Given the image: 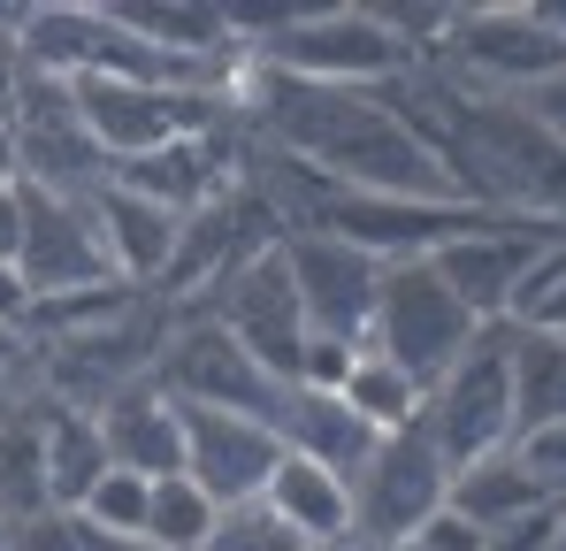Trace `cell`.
I'll return each mask as SVG.
<instances>
[{
	"mask_svg": "<svg viewBox=\"0 0 566 551\" xmlns=\"http://www.w3.org/2000/svg\"><path fill=\"white\" fill-rule=\"evenodd\" d=\"M191 314H207V322H222L253 361L276 375L283 391L298 383V353H306V314H298V291H291V269H283V246L269 253H253L238 276H222Z\"/></svg>",
	"mask_w": 566,
	"mask_h": 551,
	"instance_id": "cell-9",
	"label": "cell"
},
{
	"mask_svg": "<svg viewBox=\"0 0 566 551\" xmlns=\"http://www.w3.org/2000/svg\"><path fill=\"white\" fill-rule=\"evenodd\" d=\"M214 521H222V506L191 482V475H169V482H154V506H146V537L161 551H207L214 537Z\"/></svg>",
	"mask_w": 566,
	"mask_h": 551,
	"instance_id": "cell-24",
	"label": "cell"
},
{
	"mask_svg": "<svg viewBox=\"0 0 566 551\" xmlns=\"http://www.w3.org/2000/svg\"><path fill=\"white\" fill-rule=\"evenodd\" d=\"M15 23H23V8H0V39H15Z\"/></svg>",
	"mask_w": 566,
	"mask_h": 551,
	"instance_id": "cell-38",
	"label": "cell"
},
{
	"mask_svg": "<svg viewBox=\"0 0 566 551\" xmlns=\"http://www.w3.org/2000/svg\"><path fill=\"white\" fill-rule=\"evenodd\" d=\"M513 414H521V437L566 422V337L513 330Z\"/></svg>",
	"mask_w": 566,
	"mask_h": 551,
	"instance_id": "cell-22",
	"label": "cell"
},
{
	"mask_svg": "<svg viewBox=\"0 0 566 551\" xmlns=\"http://www.w3.org/2000/svg\"><path fill=\"white\" fill-rule=\"evenodd\" d=\"M474 322L468 306L452 299V283L429 269V261H398L382 269V299H376V330H368V353H382L390 367H406L421 391H437L452 361L474 345Z\"/></svg>",
	"mask_w": 566,
	"mask_h": 551,
	"instance_id": "cell-5",
	"label": "cell"
},
{
	"mask_svg": "<svg viewBox=\"0 0 566 551\" xmlns=\"http://www.w3.org/2000/svg\"><path fill=\"white\" fill-rule=\"evenodd\" d=\"M115 184H130V191H146L154 207H169L177 222H191L199 207H214L222 191H230V162L214 154V131H199V138H177V146H161V154H146V162H115L107 169Z\"/></svg>",
	"mask_w": 566,
	"mask_h": 551,
	"instance_id": "cell-18",
	"label": "cell"
},
{
	"mask_svg": "<svg viewBox=\"0 0 566 551\" xmlns=\"http://www.w3.org/2000/svg\"><path fill=\"white\" fill-rule=\"evenodd\" d=\"M444 70L460 92L482 100H521V92L552 85L566 70V8L536 0H482V8H452L444 15V39H437Z\"/></svg>",
	"mask_w": 566,
	"mask_h": 551,
	"instance_id": "cell-3",
	"label": "cell"
},
{
	"mask_svg": "<svg viewBox=\"0 0 566 551\" xmlns=\"http://www.w3.org/2000/svg\"><path fill=\"white\" fill-rule=\"evenodd\" d=\"M15 146H23V184L31 191H62V199H93L107 184V154L77 115V92L62 77H23V100H15Z\"/></svg>",
	"mask_w": 566,
	"mask_h": 551,
	"instance_id": "cell-11",
	"label": "cell"
},
{
	"mask_svg": "<svg viewBox=\"0 0 566 551\" xmlns=\"http://www.w3.org/2000/svg\"><path fill=\"white\" fill-rule=\"evenodd\" d=\"M452 498V467L429 445V429H398L382 437V453L353 475V551H398L429 529V513H444Z\"/></svg>",
	"mask_w": 566,
	"mask_h": 551,
	"instance_id": "cell-6",
	"label": "cell"
},
{
	"mask_svg": "<svg viewBox=\"0 0 566 551\" xmlns=\"http://www.w3.org/2000/svg\"><path fill=\"white\" fill-rule=\"evenodd\" d=\"M521 107H528V115H536V123H544V131H552V138H559V146H566V70H559V77H552V85L521 92Z\"/></svg>",
	"mask_w": 566,
	"mask_h": 551,
	"instance_id": "cell-31",
	"label": "cell"
},
{
	"mask_svg": "<svg viewBox=\"0 0 566 551\" xmlns=\"http://www.w3.org/2000/svg\"><path fill=\"white\" fill-rule=\"evenodd\" d=\"M154 383H161L177 406H222V414H245V422H269V429L283 422V398H291L276 375L253 361L222 322H207V314H185V322L169 330Z\"/></svg>",
	"mask_w": 566,
	"mask_h": 551,
	"instance_id": "cell-7",
	"label": "cell"
},
{
	"mask_svg": "<svg viewBox=\"0 0 566 551\" xmlns=\"http://www.w3.org/2000/svg\"><path fill=\"white\" fill-rule=\"evenodd\" d=\"M85 551H161L154 537H99V529H85Z\"/></svg>",
	"mask_w": 566,
	"mask_h": 551,
	"instance_id": "cell-37",
	"label": "cell"
},
{
	"mask_svg": "<svg viewBox=\"0 0 566 551\" xmlns=\"http://www.w3.org/2000/svg\"><path fill=\"white\" fill-rule=\"evenodd\" d=\"M559 238V230H528V222H505V215H482L474 230L444 238L429 253V269L452 283V299L468 306L474 322H513V291L536 261V246Z\"/></svg>",
	"mask_w": 566,
	"mask_h": 551,
	"instance_id": "cell-13",
	"label": "cell"
},
{
	"mask_svg": "<svg viewBox=\"0 0 566 551\" xmlns=\"http://www.w3.org/2000/svg\"><path fill=\"white\" fill-rule=\"evenodd\" d=\"M99 445H107V467L169 482V475H185V406L146 375L99 406Z\"/></svg>",
	"mask_w": 566,
	"mask_h": 551,
	"instance_id": "cell-15",
	"label": "cell"
},
{
	"mask_svg": "<svg viewBox=\"0 0 566 551\" xmlns=\"http://www.w3.org/2000/svg\"><path fill=\"white\" fill-rule=\"evenodd\" d=\"M360 353H368V345H345V337H306V353H298V383H291V391H329V398H337V391H345V375L360 367Z\"/></svg>",
	"mask_w": 566,
	"mask_h": 551,
	"instance_id": "cell-27",
	"label": "cell"
},
{
	"mask_svg": "<svg viewBox=\"0 0 566 551\" xmlns=\"http://www.w3.org/2000/svg\"><path fill=\"white\" fill-rule=\"evenodd\" d=\"M23 54H15V39H0V123H15V100H23Z\"/></svg>",
	"mask_w": 566,
	"mask_h": 551,
	"instance_id": "cell-34",
	"label": "cell"
},
{
	"mask_svg": "<svg viewBox=\"0 0 566 551\" xmlns=\"http://www.w3.org/2000/svg\"><path fill=\"white\" fill-rule=\"evenodd\" d=\"M15 276L31 283V306L123 283L115 261H107V238L93 222V199H62V191H31L23 184V253H15Z\"/></svg>",
	"mask_w": 566,
	"mask_h": 551,
	"instance_id": "cell-12",
	"label": "cell"
},
{
	"mask_svg": "<svg viewBox=\"0 0 566 551\" xmlns=\"http://www.w3.org/2000/svg\"><path fill=\"white\" fill-rule=\"evenodd\" d=\"M15 322H31V283H23V276L0 261V330L15 337Z\"/></svg>",
	"mask_w": 566,
	"mask_h": 551,
	"instance_id": "cell-33",
	"label": "cell"
},
{
	"mask_svg": "<svg viewBox=\"0 0 566 551\" xmlns=\"http://www.w3.org/2000/svg\"><path fill=\"white\" fill-rule=\"evenodd\" d=\"M276 437H283V453L329 467L345 490H353V475L382 453V429H368V422H360L345 398H329V391H291V398H283Z\"/></svg>",
	"mask_w": 566,
	"mask_h": 551,
	"instance_id": "cell-17",
	"label": "cell"
},
{
	"mask_svg": "<svg viewBox=\"0 0 566 551\" xmlns=\"http://www.w3.org/2000/svg\"><path fill=\"white\" fill-rule=\"evenodd\" d=\"M0 551H8V513H0Z\"/></svg>",
	"mask_w": 566,
	"mask_h": 551,
	"instance_id": "cell-40",
	"label": "cell"
},
{
	"mask_svg": "<svg viewBox=\"0 0 566 551\" xmlns=\"http://www.w3.org/2000/svg\"><path fill=\"white\" fill-rule=\"evenodd\" d=\"M536 506H552V498H544V490H536V475L513 459V445L452 475V513H468L482 537H490V529H505V521H521V513H536Z\"/></svg>",
	"mask_w": 566,
	"mask_h": 551,
	"instance_id": "cell-21",
	"label": "cell"
},
{
	"mask_svg": "<svg viewBox=\"0 0 566 551\" xmlns=\"http://www.w3.org/2000/svg\"><path fill=\"white\" fill-rule=\"evenodd\" d=\"M8 551H85V521L46 506L31 521H8Z\"/></svg>",
	"mask_w": 566,
	"mask_h": 551,
	"instance_id": "cell-29",
	"label": "cell"
},
{
	"mask_svg": "<svg viewBox=\"0 0 566 551\" xmlns=\"http://www.w3.org/2000/svg\"><path fill=\"white\" fill-rule=\"evenodd\" d=\"M93 222H99V238H107L115 276H123L130 291H161V283H169L177 246H185V222H177L169 207H154L146 191H130V184L107 177L93 191Z\"/></svg>",
	"mask_w": 566,
	"mask_h": 551,
	"instance_id": "cell-16",
	"label": "cell"
},
{
	"mask_svg": "<svg viewBox=\"0 0 566 551\" xmlns=\"http://www.w3.org/2000/svg\"><path fill=\"white\" fill-rule=\"evenodd\" d=\"M230 107H245L261 123V138L283 154L291 177L337 184V191H390V199H460L444 154L398 115L390 85L382 92L298 85V77H276L261 62H238Z\"/></svg>",
	"mask_w": 566,
	"mask_h": 551,
	"instance_id": "cell-1",
	"label": "cell"
},
{
	"mask_svg": "<svg viewBox=\"0 0 566 551\" xmlns=\"http://www.w3.org/2000/svg\"><path fill=\"white\" fill-rule=\"evenodd\" d=\"M238 46L245 62L298 77V85H345V92H382L413 77V46L382 23V8H269V15H238Z\"/></svg>",
	"mask_w": 566,
	"mask_h": 551,
	"instance_id": "cell-2",
	"label": "cell"
},
{
	"mask_svg": "<svg viewBox=\"0 0 566 551\" xmlns=\"http://www.w3.org/2000/svg\"><path fill=\"white\" fill-rule=\"evenodd\" d=\"M283 269H291V291H298L306 337L368 345L376 299H382V261H368L360 246H345V238H329V230H291V238H283Z\"/></svg>",
	"mask_w": 566,
	"mask_h": 551,
	"instance_id": "cell-10",
	"label": "cell"
},
{
	"mask_svg": "<svg viewBox=\"0 0 566 551\" xmlns=\"http://www.w3.org/2000/svg\"><path fill=\"white\" fill-rule=\"evenodd\" d=\"M421 429H429V445L444 453L452 475L490 453H505L521 437V414H513V322H482L474 330V345L452 361V375L429 391Z\"/></svg>",
	"mask_w": 566,
	"mask_h": 551,
	"instance_id": "cell-4",
	"label": "cell"
},
{
	"mask_svg": "<svg viewBox=\"0 0 566 551\" xmlns=\"http://www.w3.org/2000/svg\"><path fill=\"white\" fill-rule=\"evenodd\" d=\"M513 459L536 475V490L559 506L566 498V422H552V429H528V437H513Z\"/></svg>",
	"mask_w": 566,
	"mask_h": 551,
	"instance_id": "cell-28",
	"label": "cell"
},
{
	"mask_svg": "<svg viewBox=\"0 0 566 551\" xmlns=\"http://www.w3.org/2000/svg\"><path fill=\"white\" fill-rule=\"evenodd\" d=\"M552 513H559V551H566V498H559V506H552Z\"/></svg>",
	"mask_w": 566,
	"mask_h": 551,
	"instance_id": "cell-39",
	"label": "cell"
},
{
	"mask_svg": "<svg viewBox=\"0 0 566 551\" xmlns=\"http://www.w3.org/2000/svg\"><path fill=\"white\" fill-rule=\"evenodd\" d=\"M513 330H552V337H566V276L552 283V299H544L528 322H513Z\"/></svg>",
	"mask_w": 566,
	"mask_h": 551,
	"instance_id": "cell-35",
	"label": "cell"
},
{
	"mask_svg": "<svg viewBox=\"0 0 566 551\" xmlns=\"http://www.w3.org/2000/svg\"><path fill=\"white\" fill-rule=\"evenodd\" d=\"M368 429H382V437H398V429H413L421 422V406H429V391L406 375V367H390L382 353H360V367L345 375V391H337Z\"/></svg>",
	"mask_w": 566,
	"mask_h": 551,
	"instance_id": "cell-23",
	"label": "cell"
},
{
	"mask_svg": "<svg viewBox=\"0 0 566 551\" xmlns=\"http://www.w3.org/2000/svg\"><path fill=\"white\" fill-rule=\"evenodd\" d=\"M146 506H154V482H146V475L107 467L77 521H85V529H99V537H146Z\"/></svg>",
	"mask_w": 566,
	"mask_h": 551,
	"instance_id": "cell-25",
	"label": "cell"
},
{
	"mask_svg": "<svg viewBox=\"0 0 566 551\" xmlns=\"http://www.w3.org/2000/svg\"><path fill=\"white\" fill-rule=\"evenodd\" d=\"M261 506L276 513L298 544H353V490H345L329 467H314V459H298V453L276 459Z\"/></svg>",
	"mask_w": 566,
	"mask_h": 551,
	"instance_id": "cell-19",
	"label": "cell"
},
{
	"mask_svg": "<svg viewBox=\"0 0 566 551\" xmlns=\"http://www.w3.org/2000/svg\"><path fill=\"white\" fill-rule=\"evenodd\" d=\"M15 253H23V184L0 191V261L15 269Z\"/></svg>",
	"mask_w": 566,
	"mask_h": 551,
	"instance_id": "cell-32",
	"label": "cell"
},
{
	"mask_svg": "<svg viewBox=\"0 0 566 551\" xmlns=\"http://www.w3.org/2000/svg\"><path fill=\"white\" fill-rule=\"evenodd\" d=\"M77 92V115L99 138L107 162H146L177 138H199L222 123L230 92H169V85H115V77H85Z\"/></svg>",
	"mask_w": 566,
	"mask_h": 551,
	"instance_id": "cell-8",
	"label": "cell"
},
{
	"mask_svg": "<svg viewBox=\"0 0 566 551\" xmlns=\"http://www.w3.org/2000/svg\"><path fill=\"white\" fill-rule=\"evenodd\" d=\"M283 459V437L269 422H245V414H222V406H185V475L230 513V506H253L269 490Z\"/></svg>",
	"mask_w": 566,
	"mask_h": 551,
	"instance_id": "cell-14",
	"label": "cell"
},
{
	"mask_svg": "<svg viewBox=\"0 0 566 551\" xmlns=\"http://www.w3.org/2000/svg\"><path fill=\"white\" fill-rule=\"evenodd\" d=\"M207 551H314V544H298V537L283 529L276 513H269V506L253 498V506H230V513L214 521Z\"/></svg>",
	"mask_w": 566,
	"mask_h": 551,
	"instance_id": "cell-26",
	"label": "cell"
},
{
	"mask_svg": "<svg viewBox=\"0 0 566 551\" xmlns=\"http://www.w3.org/2000/svg\"><path fill=\"white\" fill-rule=\"evenodd\" d=\"M421 551H490V537L474 529L468 513H452V498H444V513H429V529L413 537Z\"/></svg>",
	"mask_w": 566,
	"mask_h": 551,
	"instance_id": "cell-30",
	"label": "cell"
},
{
	"mask_svg": "<svg viewBox=\"0 0 566 551\" xmlns=\"http://www.w3.org/2000/svg\"><path fill=\"white\" fill-rule=\"evenodd\" d=\"M107 475V445H99V414L93 406H54L39 422V490L54 513H85V498Z\"/></svg>",
	"mask_w": 566,
	"mask_h": 551,
	"instance_id": "cell-20",
	"label": "cell"
},
{
	"mask_svg": "<svg viewBox=\"0 0 566 551\" xmlns=\"http://www.w3.org/2000/svg\"><path fill=\"white\" fill-rule=\"evenodd\" d=\"M23 184V146H15V123H0V191Z\"/></svg>",
	"mask_w": 566,
	"mask_h": 551,
	"instance_id": "cell-36",
	"label": "cell"
}]
</instances>
